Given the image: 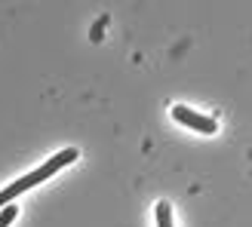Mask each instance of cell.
I'll return each instance as SVG.
<instances>
[{"mask_svg": "<svg viewBox=\"0 0 252 227\" xmlns=\"http://www.w3.org/2000/svg\"><path fill=\"white\" fill-rule=\"evenodd\" d=\"M172 120L182 123V126H188V129H194V132H203V135H216L219 132L216 117H206V114L191 111V108H185V105H175L172 108Z\"/></svg>", "mask_w": 252, "mask_h": 227, "instance_id": "1", "label": "cell"}, {"mask_svg": "<svg viewBox=\"0 0 252 227\" xmlns=\"http://www.w3.org/2000/svg\"><path fill=\"white\" fill-rule=\"evenodd\" d=\"M16 215H19V206H16V203L6 206L3 212H0V227H9L12 221H16Z\"/></svg>", "mask_w": 252, "mask_h": 227, "instance_id": "5", "label": "cell"}, {"mask_svg": "<svg viewBox=\"0 0 252 227\" xmlns=\"http://www.w3.org/2000/svg\"><path fill=\"white\" fill-rule=\"evenodd\" d=\"M154 215H157V227H172V209H169V203H157Z\"/></svg>", "mask_w": 252, "mask_h": 227, "instance_id": "4", "label": "cell"}, {"mask_svg": "<svg viewBox=\"0 0 252 227\" xmlns=\"http://www.w3.org/2000/svg\"><path fill=\"white\" fill-rule=\"evenodd\" d=\"M25 191H31V184H28V178H19V181H12V184H6L3 191H0V212H3L6 206H12L16 199L25 194Z\"/></svg>", "mask_w": 252, "mask_h": 227, "instance_id": "2", "label": "cell"}, {"mask_svg": "<svg viewBox=\"0 0 252 227\" xmlns=\"http://www.w3.org/2000/svg\"><path fill=\"white\" fill-rule=\"evenodd\" d=\"M77 157H80V150H77V147H65V150H59L56 157H49L43 166H46V172H49V175H56L59 169H65L68 163H74Z\"/></svg>", "mask_w": 252, "mask_h": 227, "instance_id": "3", "label": "cell"}]
</instances>
